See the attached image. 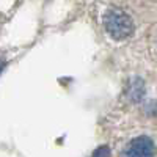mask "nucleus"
I'll return each mask as SVG.
<instances>
[{
	"label": "nucleus",
	"mask_w": 157,
	"mask_h": 157,
	"mask_svg": "<svg viewBox=\"0 0 157 157\" xmlns=\"http://www.w3.org/2000/svg\"><path fill=\"white\" fill-rule=\"evenodd\" d=\"M102 24L109 36L116 41L127 39L129 36H132L135 30L132 17L120 8H109L102 16Z\"/></svg>",
	"instance_id": "f257e3e1"
},
{
	"label": "nucleus",
	"mask_w": 157,
	"mask_h": 157,
	"mask_svg": "<svg viewBox=\"0 0 157 157\" xmlns=\"http://www.w3.org/2000/svg\"><path fill=\"white\" fill-rule=\"evenodd\" d=\"M121 157H155L154 141L146 135L130 140L124 148Z\"/></svg>",
	"instance_id": "f03ea898"
},
{
	"label": "nucleus",
	"mask_w": 157,
	"mask_h": 157,
	"mask_svg": "<svg viewBox=\"0 0 157 157\" xmlns=\"http://www.w3.org/2000/svg\"><path fill=\"white\" fill-rule=\"evenodd\" d=\"M126 94L132 102H140L143 99V96H145V83H143L141 78L137 77V78H132L129 82Z\"/></svg>",
	"instance_id": "7ed1b4c3"
},
{
	"label": "nucleus",
	"mask_w": 157,
	"mask_h": 157,
	"mask_svg": "<svg viewBox=\"0 0 157 157\" xmlns=\"http://www.w3.org/2000/svg\"><path fill=\"white\" fill-rule=\"evenodd\" d=\"M91 157H110V148L109 146H99L91 154Z\"/></svg>",
	"instance_id": "20e7f679"
}]
</instances>
